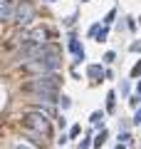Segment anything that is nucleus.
I'll return each mask as SVG.
<instances>
[{
	"mask_svg": "<svg viewBox=\"0 0 141 149\" xmlns=\"http://www.w3.org/2000/svg\"><path fill=\"white\" fill-rule=\"evenodd\" d=\"M27 92H32L37 102H47V104H52L57 102V92H59V77L57 72H45V74H37L32 82L25 85Z\"/></svg>",
	"mask_w": 141,
	"mask_h": 149,
	"instance_id": "1",
	"label": "nucleus"
},
{
	"mask_svg": "<svg viewBox=\"0 0 141 149\" xmlns=\"http://www.w3.org/2000/svg\"><path fill=\"white\" fill-rule=\"evenodd\" d=\"M59 65H62L59 55H40V57H35V60H27V62L22 65V70L30 72V74H45V72H57Z\"/></svg>",
	"mask_w": 141,
	"mask_h": 149,
	"instance_id": "2",
	"label": "nucleus"
},
{
	"mask_svg": "<svg viewBox=\"0 0 141 149\" xmlns=\"http://www.w3.org/2000/svg\"><path fill=\"white\" fill-rule=\"evenodd\" d=\"M22 119H25V127H27V129H35V132L45 134V137L50 134V129H52V127H50V117H47L42 109H30V112H25V117H22Z\"/></svg>",
	"mask_w": 141,
	"mask_h": 149,
	"instance_id": "3",
	"label": "nucleus"
},
{
	"mask_svg": "<svg viewBox=\"0 0 141 149\" xmlns=\"http://www.w3.org/2000/svg\"><path fill=\"white\" fill-rule=\"evenodd\" d=\"M32 17H35V5H32L30 0H20L15 8V17L12 20L17 22V25H30Z\"/></svg>",
	"mask_w": 141,
	"mask_h": 149,
	"instance_id": "4",
	"label": "nucleus"
},
{
	"mask_svg": "<svg viewBox=\"0 0 141 149\" xmlns=\"http://www.w3.org/2000/svg\"><path fill=\"white\" fill-rule=\"evenodd\" d=\"M15 0H0V22L3 20H12L15 17Z\"/></svg>",
	"mask_w": 141,
	"mask_h": 149,
	"instance_id": "5",
	"label": "nucleus"
},
{
	"mask_svg": "<svg viewBox=\"0 0 141 149\" xmlns=\"http://www.w3.org/2000/svg\"><path fill=\"white\" fill-rule=\"evenodd\" d=\"M87 74H89V80H92V82H99L102 77H106V70H102V65H89Z\"/></svg>",
	"mask_w": 141,
	"mask_h": 149,
	"instance_id": "6",
	"label": "nucleus"
},
{
	"mask_svg": "<svg viewBox=\"0 0 141 149\" xmlns=\"http://www.w3.org/2000/svg\"><path fill=\"white\" fill-rule=\"evenodd\" d=\"M89 122H92L94 127H104V112H94L92 117H89Z\"/></svg>",
	"mask_w": 141,
	"mask_h": 149,
	"instance_id": "7",
	"label": "nucleus"
},
{
	"mask_svg": "<svg viewBox=\"0 0 141 149\" xmlns=\"http://www.w3.org/2000/svg\"><path fill=\"white\" fill-rule=\"evenodd\" d=\"M106 139H109V132H106V129L102 127V132L97 134V137H94V147H102V144H104Z\"/></svg>",
	"mask_w": 141,
	"mask_h": 149,
	"instance_id": "8",
	"label": "nucleus"
},
{
	"mask_svg": "<svg viewBox=\"0 0 141 149\" xmlns=\"http://www.w3.org/2000/svg\"><path fill=\"white\" fill-rule=\"evenodd\" d=\"M106 37H109V25L99 27V32H97V42H106Z\"/></svg>",
	"mask_w": 141,
	"mask_h": 149,
	"instance_id": "9",
	"label": "nucleus"
},
{
	"mask_svg": "<svg viewBox=\"0 0 141 149\" xmlns=\"http://www.w3.org/2000/svg\"><path fill=\"white\" fill-rule=\"evenodd\" d=\"M114 104H116V92H109V95H106V109L114 112Z\"/></svg>",
	"mask_w": 141,
	"mask_h": 149,
	"instance_id": "10",
	"label": "nucleus"
},
{
	"mask_svg": "<svg viewBox=\"0 0 141 149\" xmlns=\"http://www.w3.org/2000/svg\"><path fill=\"white\" fill-rule=\"evenodd\" d=\"M79 132H82V127H79V124H74V127L69 129V139H77V137H79Z\"/></svg>",
	"mask_w": 141,
	"mask_h": 149,
	"instance_id": "11",
	"label": "nucleus"
},
{
	"mask_svg": "<svg viewBox=\"0 0 141 149\" xmlns=\"http://www.w3.org/2000/svg\"><path fill=\"white\" fill-rule=\"evenodd\" d=\"M139 74H141V60L134 65V67H131V77H139Z\"/></svg>",
	"mask_w": 141,
	"mask_h": 149,
	"instance_id": "12",
	"label": "nucleus"
},
{
	"mask_svg": "<svg viewBox=\"0 0 141 149\" xmlns=\"http://www.w3.org/2000/svg\"><path fill=\"white\" fill-rule=\"evenodd\" d=\"M129 139H131V134H129V132H119V142H121V144H126Z\"/></svg>",
	"mask_w": 141,
	"mask_h": 149,
	"instance_id": "13",
	"label": "nucleus"
},
{
	"mask_svg": "<svg viewBox=\"0 0 141 149\" xmlns=\"http://www.w3.org/2000/svg\"><path fill=\"white\" fill-rule=\"evenodd\" d=\"M59 104H62V109H67L72 102H69V97H64V95H62V97H59Z\"/></svg>",
	"mask_w": 141,
	"mask_h": 149,
	"instance_id": "14",
	"label": "nucleus"
},
{
	"mask_svg": "<svg viewBox=\"0 0 141 149\" xmlns=\"http://www.w3.org/2000/svg\"><path fill=\"white\" fill-rule=\"evenodd\" d=\"M99 22H97V25H92V27H89V35H92V37H97V32H99Z\"/></svg>",
	"mask_w": 141,
	"mask_h": 149,
	"instance_id": "15",
	"label": "nucleus"
},
{
	"mask_svg": "<svg viewBox=\"0 0 141 149\" xmlns=\"http://www.w3.org/2000/svg\"><path fill=\"white\" fill-rule=\"evenodd\" d=\"M114 15H116L114 10H111V13H106V17H104V25H111V20H114Z\"/></svg>",
	"mask_w": 141,
	"mask_h": 149,
	"instance_id": "16",
	"label": "nucleus"
},
{
	"mask_svg": "<svg viewBox=\"0 0 141 149\" xmlns=\"http://www.w3.org/2000/svg\"><path fill=\"white\" fill-rule=\"evenodd\" d=\"M114 57H116L114 52H106V55H104V62H106V65H111V62H114Z\"/></svg>",
	"mask_w": 141,
	"mask_h": 149,
	"instance_id": "17",
	"label": "nucleus"
},
{
	"mask_svg": "<svg viewBox=\"0 0 141 149\" xmlns=\"http://www.w3.org/2000/svg\"><path fill=\"white\" fill-rule=\"evenodd\" d=\"M131 52H141V42H131Z\"/></svg>",
	"mask_w": 141,
	"mask_h": 149,
	"instance_id": "18",
	"label": "nucleus"
},
{
	"mask_svg": "<svg viewBox=\"0 0 141 149\" xmlns=\"http://www.w3.org/2000/svg\"><path fill=\"white\" fill-rule=\"evenodd\" d=\"M134 122H136V124H141V107L136 109V117H134Z\"/></svg>",
	"mask_w": 141,
	"mask_h": 149,
	"instance_id": "19",
	"label": "nucleus"
},
{
	"mask_svg": "<svg viewBox=\"0 0 141 149\" xmlns=\"http://www.w3.org/2000/svg\"><path fill=\"white\" fill-rule=\"evenodd\" d=\"M89 144H92V142H89V139H84V142L79 144V149H89Z\"/></svg>",
	"mask_w": 141,
	"mask_h": 149,
	"instance_id": "20",
	"label": "nucleus"
},
{
	"mask_svg": "<svg viewBox=\"0 0 141 149\" xmlns=\"http://www.w3.org/2000/svg\"><path fill=\"white\" fill-rule=\"evenodd\" d=\"M114 149H126V144H121V142H119V144H116Z\"/></svg>",
	"mask_w": 141,
	"mask_h": 149,
	"instance_id": "21",
	"label": "nucleus"
},
{
	"mask_svg": "<svg viewBox=\"0 0 141 149\" xmlns=\"http://www.w3.org/2000/svg\"><path fill=\"white\" fill-rule=\"evenodd\" d=\"M15 149H30V147H25V144H17V147Z\"/></svg>",
	"mask_w": 141,
	"mask_h": 149,
	"instance_id": "22",
	"label": "nucleus"
},
{
	"mask_svg": "<svg viewBox=\"0 0 141 149\" xmlns=\"http://www.w3.org/2000/svg\"><path fill=\"white\" fill-rule=\"evenodd\" d=\"M136 92H139V97H141V82H139V85H136Z\"/></svg>",
	"mask_w": 141,
	"mask_h": 149,
	"instance_id": "23",
	"label": "nucleus"
},
{
	"mask_svg": "<svg viewBox=\"0 0 141 149\" xmlns=\"http://www.w3.org/2000/svg\"><path fill=\"white\" fill-rule=\"evenodd\" d=\"M82 3H87V0H82Z\"/></svg>",
	"mask_w": 141,
	"mask_h": 149,
	"instance_id": "24",
	"label": "nucleus"
}]
</instances>
